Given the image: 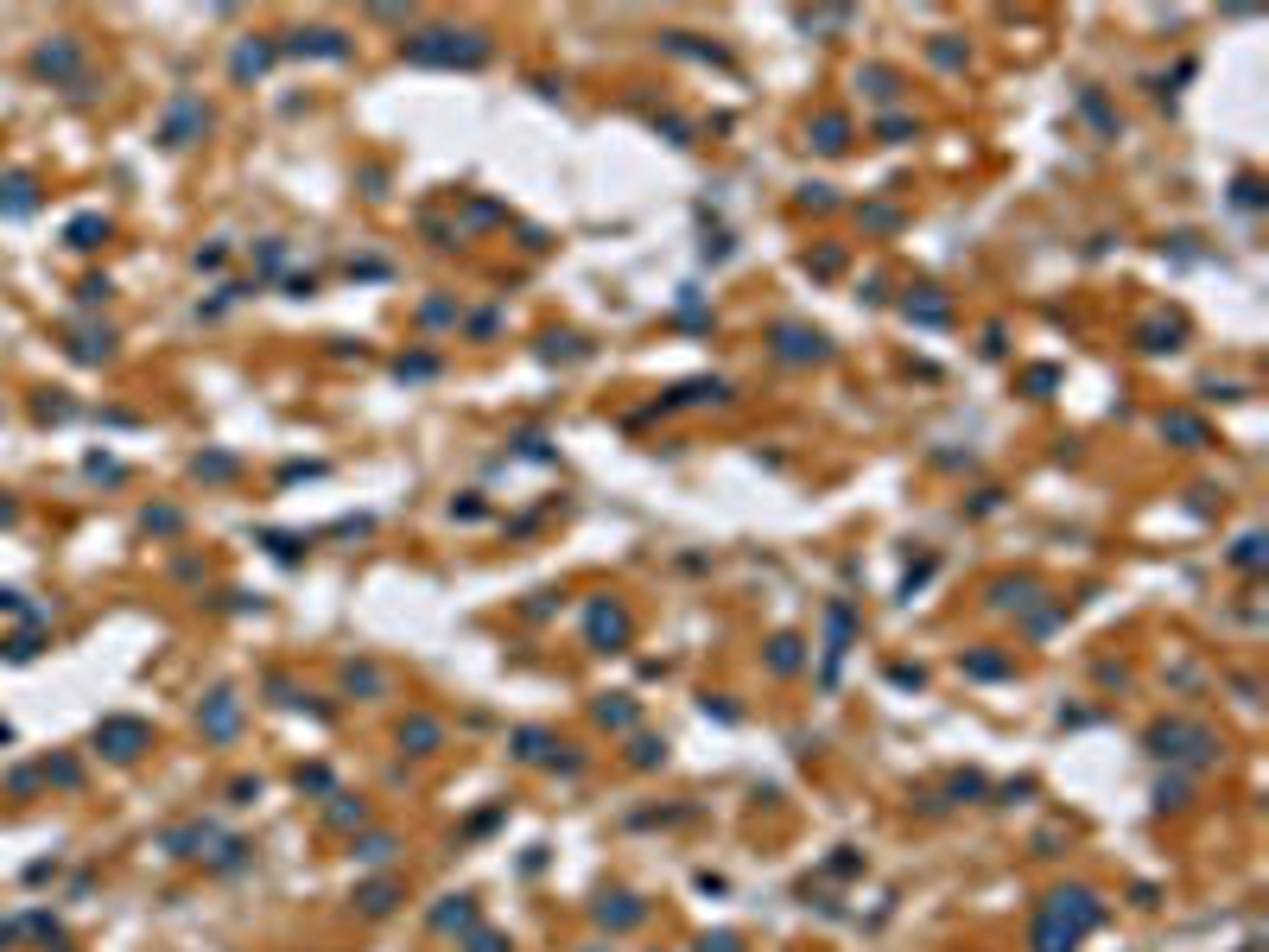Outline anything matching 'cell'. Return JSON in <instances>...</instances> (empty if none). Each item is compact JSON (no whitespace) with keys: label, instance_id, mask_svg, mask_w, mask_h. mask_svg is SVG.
Returning <instances> with one entry per match:
<instances>
[{"label":"cell","instance_id":"cell-1","mask_svg":"<svg viewBox=\"0 0 1269 952\" xmlns=\"http://www.w3.org/2000/svg\"><path fill=\"white\" fill-rule=\"evenodd\" d=\"M102 743H108V756H140L146 724H108V730H102Z\"/></svg>","mask_w":1269,"mask_h":952}]
</instances>
